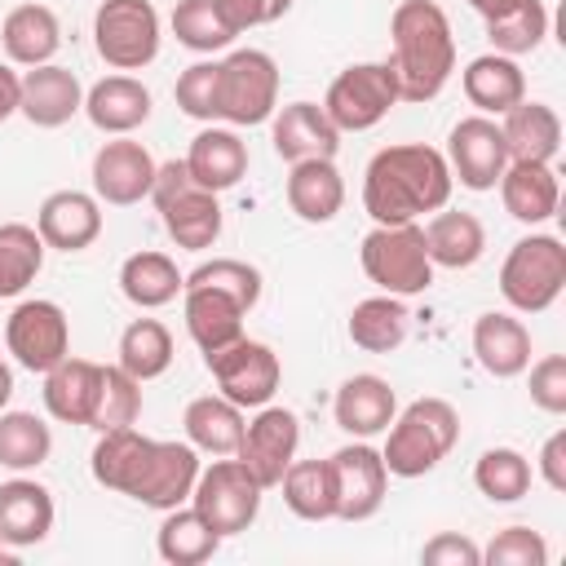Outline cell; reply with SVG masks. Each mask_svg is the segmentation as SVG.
Wrapping results in <instances>:
<instances>
[{"label": "cell", "mask_w": 566, "mask_h": 566, "mask_svg": "<svg viewBox=\"0 0 566 566\" xmlns=\"http://www.w3.org/2000/svg\"><path fill=\"white\" fill-rule=\"evenodd\" d=\"M451 168L438 146L424 142H402L385 146L367 159L363 172V208L376 226H402L420 221L424 212L447 208L451 199Z\"/></svg>", "instance_id": "1"}, {"label": "cell", "mask_w": 566, "mask_h": 566, "mask_svg": "<svg viewBox=\"0 0 566 566\" xmlns=\"http://www.w3.org/2000/svg\"><path fill=\"white\" fill-rule=\"evenodd\" d=\"M389 71L398 102H433L455 71V35L433 0H398L389 13Z\"/></svg>", "instance_id": "2"}, {"label": "cell", "mask_w": 566, "mask_h": 566, "mask_svg": "<svg viewBox=\"0 0 566 566\" xmlns=\"http://www.w3.org/2000/svg\"><path fill=\"white\" fill-rule=\"evenodd\" d=\"M385 433L389 438H385L380 460L389 478H424L460 442V411L447 398H416L389 420Z\"/></svg>", "instance_id": "3"}, {"label": "cell", "mask_w": 566, "mask_h": 566, "mask_svg": "<svg viewBox=\"0 0 566 566\" xmlns=\"http://www.w3.org/2000/svg\"><path fill=\"white\" fill-rule=\"evenodd\" d=\"M150 199H155L159 221L177 248L208 252L221 239V199H217V190H208L190 177L186 159H168L155 168Z\"/></svg>", "instance_id": "4"}, {"label": "cell", "mask_w": 566, "mask_h": 566, "mask_svg": "<svg viewBox=\"0 0 566 566\" xmlns=\"http://www.w3.org/2000/svg\"><path fill=\"white\" fill-rule=\"evenodd\" d=\"M566 287V248L557 234H526L500 265V296L517 314H544Z\"/></svg>", "instance_id": "5"}, {"label": "cell", "mask_w": 566, "mask_h": 566, "mask_svg": "<svg viewBox=\"0 0 566 566\" xmlns=\"http://www.w3.org/2000/svg\"><path fill=\"white\" fill-rule=\"evenodd\" d=\"M363 274L389 296H420L433 283V261L424 248V230L416 221L376 226L358 248Z\"/></svg>", "instance_id": "6"}, {"label": "cell", "mask_w": 566, "mask_h": 566, "mask_svg": "<svg viewBox=\"0 0 566 566\" xmlns=\"http://www.w3.org/2000/svg\"><path fill=\"white\" fill-rule=\"evenodd\" d=\"M279 111V66L265 49H234L221 57V84H217V119L230 128L265 124Z\"/></svg>", "instance_id": "7"}, {"label": "cell", "mask_w": 566, "mask_h": 566, "mask_svg": "<svg viewBox=\"0 0 566 566\" xmlns=\"http://www.w3.org/2000/svg\"><path fill=\"white\" fill-rule=\"evenodd\" d=\"M159 13L150 0H102L93 13V49L115 71H142L159 57Z\"/></svg>", "instance_id": "8"}, {"label": "cell", "mask_w": 566, "mask_h": 566, "mask_svg": "<svg viewBox=\"0 0 566 566\" xmlns=\"http://www.w3.org/2000/svg\"><path fill=\"white\" fill-rule=\"evenodd\" d=\"M261 482L243 469V460L234 455V460H212L208 469H199V478H195V491H190V504L203 513V522L221 535V539H230V535H243L252 522H256V513H261Z\"/></svg>", "instance_id": "9"}, {"label": "cell", "mask_w": 566, "mask_h": 566, "mask_svg": "<svg viewBox=\"0 0 566 566\" xmlns=\"http://www.w3.org/2000/svg\"><path fill=\"white\" fill-rule=\"evenodd\" d=\"M394 106H398V80L389 71V62H354V66H345L327 84V97H323V111L336 124V133H367Z\"/></svg>", "instance_id": "10"}, {"label": "cell", "mask_w": 566, "mask_h": 566, "mask_svg": "<svg viewBox=\"0 0 566 566\" xmlns=\"http://www.w3.org/2000/svg\"><path fill=\"white\" fill-rule=\"evenodd\" d=\"M203 363H208V371H212L221 398H230V402L243 407V411H256V407L274 402L279 380H283L279 354H274L265 340H248V336L230 340L226 349L208 354Z\"/></svg>", "instance_id": "11"}, {"label": "cell", "mask_w": 566, "mask_h": 566, "mask_svg": "<svg viewBox=\"0 0 566 566\" xmlns=\"http://www.w3.org/2000/svg\"><path fill=\"white\" fill-rule=\"evenodd\" d=\"M4 345L13 354L18 367L44 376L49 367H57L66 354H71V323H66V310L57 301H22L13 305L9 323H4Z\"/></svg>", "instance_id": "12"}, {"label": "cell", "mask_w": 566, "mask_h": 566, "mask_svg": "<svg viewBox=\"0 0 566 566\" xmlns=\"http://www.w3.org/2000/svg\"><path fill=\"white\" fill-rule=\"evenodd\" d=\"M442 155H447L451 181H460L464 190H495L500 172L509 168V146H504V133L491 115L455 119Z\"/></svg>", "instance_id": "13"}, {"label": "cell", "mask_w": 566, "mask_h": 566, "mask_svg": "<svg viewBox=\"0 0 566 566\" xmlns=\"http://www.w3.org/2000/svg\"><path fill=\"white\" fill-rule=\"evenodd\" d=\"M327 464H332V482H336V517L340 522L376 517L389 495V469H385L380 451L367 438H358V442L332 451Z\"/></svg>", "instance_id": "14"}, {"label": "cell", "mask_w": 566, "mask_h": 566, "mask_svg": "<svg viewBox=\"0 0 566 566\" xmlns=\"http://www.w3.org/2000/svg\"><path fill=\"white\" fill-rule=\"evenodd\" d=\"M296 447H301V420H296V411L265 402V407H256V416L243 424V438H239V451H234V455H239L243 469L270 491V486H279L283 469L296 460Z\"/></svg>", "instance_id": "15"}, {"label": "cell", "mask_w": 566, "mask_h": 566, "mask_svg": "<svg viewBox=\"0 0 566 566\" xmlns=\"http://www.w3.org/2000/svg\"><path fill=\"white\" fill-rule=\"evenodd\" d=\"M199 469L203 464H199V451L190 442H159V438H150L146 460L137 469V482H133L128 500L168 513V509H177V504L190 500Z\"/></svg>", "instance_id": "16"}, {"label": "cell", "mask_w": 566, "mask_h": 566, "mask_svg": "<svg viewBox=\"0 0 566 566\" xmlns=\"http://www.w3.org/2000/svg\"><path fill=\"white\" fill-rule=\"evenodd\" d=\"M155 155L133 142V137H111L97 146L93 155V195L111 208H133L142 199H150V186H155Z\"/></svg>", "instance_id": "17"}, {"label": "cell", "mask_w": 566, "mask_h": 566, "mask_svg": "<svg viewBox=\"0 0 566 566\" xmlns=\"http://www.w3.org/2000/svg\"><path fill=\"white\" fill-rule=\"evenodd\" d=\"M270 142H274V155L287 159V164H301V159H336L340 150V133L336 124L327 119V111L318 102H287L270 115Z\"/></svg>", "instance_id": "18"}, {"label": "cell", "mask_w": 566, "mask_h": 566, "mask_svg": "<svg viewBox=\"0 0 566 566\" xmlns=\"http://www.w3.org/2000/svg\"><path fill=\"white\" fill-rule=\"evenodd\" d=\"M35 230H40L44 248L84 252L102 234V199L88 190H53V195H44V203L35 212Z\"/></svg>", "instance_id": "19"}, {"label": "cell", "mask_w": 566, "mask_h": 566, "mask_svg": "<svg viewBox=\"0 0 566 566\" xmlns=\"http://www.w3.org/2000/svg\"><path fill=\"white\" fill-rule=\"evenodd\" d=\"M150 111H155L150 88H146L137 75H128V71L106 75V80H97V84L84 93V115H88V124H93L97 133H106V137H128L133 128H142V124L150 119Z\"/></svg>", "instance_id": "20"}, {"label": "cell", "mask_w": 566, "mask_h": 566, "mask_svg": "<svg viewBox=\"0 0 566 566\" xmlns=\"http://www.w3.org/2000/svg\"><path fill=\"white\" fill-rule=\"evenodd\" d=\"M394 416H398V394L376 371H358V376L340 380V389L332 398V420L349 438H376L389 429Z\"/></svg>", "instance_id": "21"}, {"label": "cell", "mask_w": 566, "mask_h": 566, "mask_svg": "<svg viewBox=\"0 0 566 566\" xmlns=\"http://www.w3.org/2000/svg\"><path fill=\"white\" fill-rule=\"evenodd\" d=\"M84 111V88L75 80V71L44 62V66H27L22 75V102L18 115H27L35 128H62Z\"/></svg>", "instance_id": "22"}, {"label": "cell", "mask_w": 566, "mask_h": 566, "mask_svg": "<svg viewBox=\"0 0 566 566\" xmlns=\"http://www.w3.org/2000/svg\"><path fill=\"white\" fill-rule=\"evenodd\" d=\"M53 491L40 486L35 478H9L0 482V539L9 548H31L40 539H49L53 531Z\"/></svg>", "instance_id": "23"}, {"label": "cell", "mask_w": 566, "mask_h": 566, "mask_svg": "<svg viewBox=\"0 0 566 566\" xmlns=\"http://www.w3.org/2000/svg\"><path fill=\"white\" fill-rule=\"evenodd\" d=\"M473 358L486 376L495 380H513L526 371L531 363V332L522 318L504 314V310H486L473 318Z\"/></svg>", "instance_id": "24"}, {"label": "cell", "mask_w": 566, "mask_h": 566, "mask_svg": "<svg viewBox=\"0 0 566 566\" xmlns=\"http://www.w3.org/2000/svg\"><path fill=\"white\" fill-rule=\"evenodd\" d=\"M500 199H504V212L522 226H544L557 203H562V186H557V172L553 164H531V159H509V168L500 172Z\"/></svg>", "instance_id": "25"}, {"label": "cell", "mask_w": 566, "mask_h": 566, "mask_svg": "<svg viewBox=\"0 0 566 566\" xmlns=\"http://www.w3.org/2000/svg\"><path fill=\"white\" fill-rule=\"evenodd\" d=\"M0 44L13 66H44L62 49V22L49 4H18L0 22Z\"/></svg>", "instance_id": "26"}, {"label": "cell", "mask_w": 566, "mask_h": 566, "mask_svg": "<svg viewBox=\"0 0 566 566\" xmlns=\"http://www.w3.org/2000/svg\"><path fill=\"white\" fill-rule=\"evenodd\" d=\"M181 314H186L190 340L208 358V354H217V349H226L230 340L243 336V314L248 310L234 296L217 292V287H181Z\"/></svg>", "instance_id": "27"}, {"label": "cell", "mask_w": 566, "mask_h": 566, "mask_svg": "<svg viewBox=\"0 0 566 566\" xmlns=\"http://www.w3.org/2000/svg\"><path fill=\"white\" fill-rule=\"evenodd\" d=\"M460 88L469 97V106H478V115H504L509 106H517L526 97V75L517 66V57L504 53H478L464 71H460Z\"/></svg>", "instance_id": "28"}, {"label": "cell", "mask_w": 566, "mask_h": 566, "mask_svg": "<svg viewBox=\"0 0 566 566\" xmlns=\"http://www.w3.org/2000/svg\"><path fill=\"white\" fill-rule=\"evenodd\" d=\"M500 133L509 146V159H531V164H553L562 150V119L548 102H517L500 115Z\"/></svg>", "instance_id": "29"}, {"label": "cell", "mask_w": 566, "mask_h": 566, "mask_svg": "<svg viewBox=\"0 0 566 566\" xmlns=\"http://www.w3.org/2000/svg\"><path fill=\"white\" fill-rule=\"evenodd\" d=\"M186 168H190V177L199 186H208V190L221 195V190H230V186L243 181V172H248V142L234 128L208 124L203 133H195V142L186 150Z\"/></svg>", "instance_id": "30"}, {"label": "cell", "mask_w": 566, "mask_h": 566, "mask_svg": "<svg viewBox=\"0 0 566 566\" xmlns=\"http://www.w3.org/2000/svg\"><path fill=\"white\" fill-rule=\"evenodd\" d=\"M287 208L310 226H327L345 208V177H340L336 159H301V164H292V172H287Z\"/></svg>", "instance_id": "31"}, {"label": "cell", "mask_w": 566, "mask_h": 566, "mask_svg": "<svg viewBox=\"0 0 566 566\" xmlns=\"http://www.w3.org/2000/svg\"><path fill=\"white\" fill-rule=\"evenodd\" d=\"M97 385H102V367L88 358H62L57 367L44 371V407L53 420L62 424H88L93 407H97Z\"/></svg>", "instance_id": "32"}, {"label": "cell", "mask_w": 566, "mask_h": 566, "mask_svg": "<svg viewBox=\"0 0 566 566\" xmlns=\"http://www.w3.org/2000/svg\"><path fill=\"white\" fill-rule=\"evenodd\" d=\"M420 230H424V248H429L433 270H438V265H442V270H469V265H478L482 252H486V230H482V221H478L473 212L438 208V212L429 217V226H420Z\"/></svg>", "instance_id": "33"}, {"label": "cell", "mask_w": 566, "mask_h": 566, "mask_svg": "<svg viewBox=\"0 0 566 566\" xmlns=\"http://www.w3.org/2000/svg\"><path fill=\"white\" fill-rule=\"evenodd\" d=\"M186 442L203 455H234L239 451V438H243V407H234L230 398L221 394H203V398H190L186 402Z\"/></svg>", "instance_id": "34"}, {"label": "cell", "mask_w": 566, "mask_h": 566, "mask_svg": "<svg viewBox=\"0 0 566 566\" xmlns=\"http://www.w3.org/2000/svg\"><path fill=\"white\" fill-rule=\"evenodd\" d=\"M345 332H349V340H354L358 349H367V354H394V349L407 340V332H411V314H407L402 296L380 292V296H367V301H358V305L349 310Z\"/></svg>", "instance_id": "35"}, {"label": "cell", "mask_w": 566, "mask_h": 566, "mask_svg": "<svg viewBox=\"0 0 566 566\" xmlns=\"http://www.w3.org/2000/svg\"><path fill=\"white\" fill-rule=\"evenodd\" d=\"M146 447L150 438L137 433L133 424H119V429H102L97 442H93V455H88V469H93V482L106 486V491H119L128 495L133 482H137V469L146 460Z\"/></svg>", "instance_id": "36"}, {"label": "cell", "mask_w": 566, "mask_h": 566, "mask_svg": "<svg viewBox=\"0 0 566 566\" xmlns=\"http://www.w3.org/2000/svg\"><path fill=\"white\" fill-rule=\"evenodd\" d=\"M181 283H186V274L177 270V261L168 252H133L119 265V292L137 310H159V305L177 301Z\"/></svg>", "instance_id": "37"}, {"label": "cell", "mask_w": 566, "mask_h": 566, "mask_svg": "<svg viewBox=\"0 0 566 566\" xmlns=\"http://www.w3.org/2000/svg\"><path fill=\"white\" fill-rule=\"evenodd\" d=\"M155 548H159V557L168 566H199V562H208L221 548V535L203 522V513L195 504L190 509L177 504V509L164 513L159 535H155Z\"/></svg>", "instance_id": "38"}, {"label": "cell", "mask_w": 566, "mask_h": 566, "mask_svg": "<svg viewBox=\"0 0 566 566\" xmlns=\"http://www.w3.org/2000/svg\"><path fill=\"white\" fill-rule=\"evenodd\" d=\"M279 486H283V504L301 522L336 517V482H332V464L327 460H292L283 469Z\"/></svg>", "instance_id": "39"}, {"label": "cell", "mask_w": 566, "mask_h": 566, "mask_svg": "<svg viewBox=\"0 0 566 566\" xmlns=\"http://www.w3.org/2000/svg\"><path fill=\"white\" fill-rule=\"evenodd\" d=\"M44 239L27 221H0V296H22L44 270Z\"/></svg>", "instance_id": "40"}, {"label": "cell", "mask_w": 566, "mask_h": 566, "mask_svg": "<svg viewBox=\"0 0 566 566\" xmlns=\"http://www.w3.org/2000/svg\"><path fill=\"white\" fill-rule=\"evenodd\" d=\"M119 367L133 380H155L172 367V332L159 318H133L119 332Z\"/></svg>", "instance_id": "41"}, {"label": "cell", "mask_w": 566, "mask_h": 566, "mask_svg": "<svg viewBox=\"0 0 566 566\" xmlns=\"http://www.w3.org/2000/svg\"><path fill=\"white\" fill-rule=\"evenodd\" d=\"M548 35V9L544 0H513L509 9H500L495 18H486V40H491V53H504V57H522V53H535Z\"/></svg>", "instance_id": "42"}, {"label": "cell", "mask_w": 566, "mask_h": 566, "mask_svg": "<svg viewBox=\"0 0 566 566\" xmlns=\"http://www.w3.org/2000/svg\"><path fill=\"white\" fill-rule=\"evenodd\" d=\"M53 455V429L35 411H0V464L31 473Z\"/></svg>", "instance_id": "43"}, {"label": "cell", "mask_w": 566, "mask_h": 566, "mask_svg": "<svg viewBox=\"0 0 566 566\" xmlns=\"http://www.w3.org/2000/svg\"><path fill=\"white\" fill-rule=\"evenodd\" d=\"M531 478H535L531 460H526L522 451H513V447H491V451H482L478 464H473V486H478L491 504H517V500L531 491Z\"/></svg>", "instance_id": "44"}, {"label": "cell", "mask_w": 566, "mask_h": 566, "mask_svg": "<svg viewBox=\"0 0 566 566\" xmlns=\"http://www.w3.org/2000/svg\"><path fill=\"white\" fill-rule=\"evenodd\" d=\"M168 22H172L177 44H186L190 53H217V49L234 44V31L226 27V18L217 13L212 0H177Z\"/></svg>", "instance_id": "45"}, {"label": "cell", "mask_w": 566, "mask_h": 566, "mask_svg": "<svg viewBox=\"0 0 566 566\" xmlns=\"http://www.w3.org/2000/svg\"><path fill=\"white\" fill-rule=\"evenodd\" d=\"M142 416V380H133L119 363L115 367H102V385H97V407H93V420L88 429H119V424H137Z\"/></svg>", "instance_id": "46"}, {"label": "cell", "mask_w": 566, "mask_h": 566, "mask_svg": "<svg viewBox=\"0 0 566 566\" xmlns=\"http://www.w3.org/2000/svg\"><path fill=\"white\" fill-rule=\"evenodd\" d=\"M181 287H217V292L234 296L243 310H252L261 301V270L239 261V256H212V261L195 265Z\"/></svg>", "instance_id": "47"}, {"label": "cell", "mask_w": 566, "mask_h": 566, "mask_svg": "<svg viewBox=\"0 0 566 566\" xmlns=\"http://www.w3.org/2000/svg\"><path fill=\"white\" fill-rule=\"evenodd\" d=\"M217 84H221V62H212V57L190 62L172 84V97H177L181 115H190L199 124H212L217 119Z\"/></svg>", "instance_id": "48"}, {"label": "cell", "mask_w": 566, "mask_h": 566, "mask_svg": "<svg viewBox=\"0 0 566 566\" xmlns=\"http://www.w3.org/2000/svg\"><path fill=\"white\" fill-rule=\"evenodd\" d=\"M486 566H544L548 562V544L539 531L531 526H504L486 548H482Z\"/></svg>", "instance_id": "49"}, {"label": "cell", "mask_w": 566, "mask_h": 566, "mask_svg": "<svg viewBox=\"0 0 566 566\" xmlns=\"http://www.w3.org/2000/svg\"><path fill=\"white\" fill-rule=\"evenodd\" d=\"M526 367H531V402L548 416H562L566 411V358L544 354L539 363H526Z\"/></svg>", "instance_id": "50"}, {"label": "cell", "mask_w": 566, "mask_h": 566, "mask_svg": "<svg viewBox=\"0 0 566 566\" xmlns=\"http://www.w3.org/2000/svg\"><path fill=\"white\" fill-rule=\"evenodd\" d=\"M420 562L424 566H482V548L460 531H442L420 548Z\"/></svg>", "instance_id": "51"}, {"label": "cell", "mask_w": 566, "mask_h": 566, "mask_svg": "<svg viewBox=\"0 0 566 566\" xmlns=\"http://www.w3.org/2000/svg\"><path fill=\"white\" fill-rule=\"evenodd\" d=\"M535 469H539V478H544L548 491H566V429H557V433L544 438Z\"/></svg>", "instance_id": "52"}, {"label": "cell", "mask_w": 566, "mask_h": 566, "mask_svg": "<svg viewBox=\"0 0 566 566\" xmlns=\"http://www.w3.org/2000/svg\"><path fill=\"white\" fill-rule=\"evenodd\" d=\"M212 4H217V13L226 18V27H230L234 35H243V31H252V27H265L261 0H212Z\"/></svg>", "instance_id": "53"}, {"label": "cell", "mask_w": 566, "mask_h": 566, "mask_svg": "<svg viewBox=\"0 0 566 566\" xmlns=\"http://www.w3.org/2000/svg\"><path fill=\"white\" fill-rule=\"evenodd\" d=\"M18 102H22V75L9 62H0V124L18 115Z\"/></svg>", "instance_id": "54"}, {"label": "cell", "mask_w": 566, "mask_h": 566, "mask_svg": "<svg viewBox=\"0 0 566 566\" xmlns=\"http://www.w3.org/2000/svg\"><path fill=\"white\" fill-rule=\"evenodd\" d=\"M464 4H469L473 13H482V22H486V18H495L500 9H509L513 0H464Z\"/></svg>", "instance_id": "55"}, {"label": "cell", "mask_w": 566, "mask_h": 566, "mask_svg": "<svg viewBox=\"0 0 566 566\" xmlns=\"http://www.w3.org/2000/svg\"><path fill=\"white\" fill-rule=\"evenodd\" d=\"M9 398H13V371H9V363L0 358V411L9 407Z\"/></svg>", "instance_id": "56"}, {"label": "cell", "mask_w": 566, "mask_h": 566, "mask_svg": "<svg viewBox=\"0 0 566 566\" xmlns=\"http://www.w3.org/2000/svg\"><path fill=\"white\" fill-rule=\"evenodd\" d=\"M261 9H265V22H279L292 9V0H261Z\"/></svg>", "instance_id": "57"}, {"label": "cell", "mask_w": 566, "mask_h": 566, "mask_svg": "<svg viewBox=\"0 0 566 566\" xmlns=\"http://www.w3.org/2000/svg\"><path fill=\"white\" fill-rule=\"evenodd\" d=\"M0 562H9V544L4 539H0Z\"/></svg>", "instance_id": "58"}]
</instances>
